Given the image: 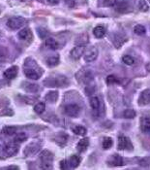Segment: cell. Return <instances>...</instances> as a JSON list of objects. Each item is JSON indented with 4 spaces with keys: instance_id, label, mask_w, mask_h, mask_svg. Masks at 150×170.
Here are the masks:
<instances>
[{
    "instance_id": "1",
    "label": "cell",
    "mask_w": 150,
    "mask_h": 170,
    "mask_svg": "<svg viewBox=\"0 0 150 170\" xmlns=\"http://www.w3.org/2000/svg\"><path fill=\"white\" fill-rule=\"evenodd\" d=\"M29 61L26 59L24 62V74L27 78L29 79H33V80H38L40 78V76L42 75V70L40 69V67L37 63L32 59H29Z\"/></svg>"
},
{
    "instance_id": "2",
    "label": "cell",
    "mask_w": 150,
    "mask_h": 170,
    "mask_svg": "<svg viewBox=\"0 0 150 170\" xmlns=\"http://www.w3.org/2000/svg\"><path fill=\"white\" fill-rule=\"evenodd\" d=\"M44 84L46 85V87H62L65 88L69 85V80L67 77L63 76V75H55L54 77H49L46 80L44 81Z\"/></svg>"
},
{
    "instance_id": "3",
    "label": "cell",
    "mask_w": 150,
    "mask_h": 170,
    "mask_svg": "<svg viewBox=\"0 0 150 170\" xmlns=\"http://www.w3.org/2000/svg\"><path fill=\"white\" fill-rule=\"evenodd\" d=\"M40 158L42 160L43 169H51V162L53 160V154L49 150H45L40 154Z\"/></svg>"
},
{
    "instance_id": "4",
    "label": "cell",
    "mask_w": 150,
    "mask_h": 170,
    "mask_svg": "<svg viewBox=\"0 0 150 170\" xmlns=\"http://www.w3.org/2000/svg\"><path fill=\"white\" fill-rule=\"evenodd\" d=\"M26 23V20L22 17H13L7 21V26L11 29H18L22 27Z\"/></svg>"
},
{
    "instance_id": "5",
    "label": "cell",
    "mask_w": 150,
    "mask_h": 170,
    "mask_svg": "<svg viewBox=\"0 0 150 170\" xmlns=\"http://www.w3.org/2000/svg\"><path fill=\"white\" fill-rule=\"evenodd\" d=\"M98 54H99L98 49L95 46H91V47H88L87 49L84 50L83 58L86 62H92V61L96 60V59L98 58Z\"/></svg>"
},
{
    "instance_id": "6",
    "label": "cell",
    "mask_w": 150,
    "mask_h": 170,
    "mask_svg": "<svg viewBox=\"0 0 150 170\" xmlns=\"http://www.w3.org/2000/svg\"><path fill=\"white\" fill-rule=\"evenodd\" d=\"M118 149L124 150V151H132L133 150V144L131 142L130 138L124 135H120L118 137Z\"/></svg>"
},
{
    "instance_id": "7",
    "label": "cell",
    "mask_w": 150,
    "mask_h": 170,
    "mask_svg": "<svg viewBox=\"0 0 150 170\" xmlns=\"http://www.w3.org/2000/svg\"><path fill=\"white\" fill-rule=\"evenodd\" d=\"M18 152V147L16 143H8L2 147V153L6 157H12L15 156Z\"/></svg>"
},
{
    "instance_id": "8",
    "label": "cell",
    "mask_w": 150,
    "mask_h": 170,
    "mask_svg": "<svg viewBox=\"0 0 150 170\" xmlns=\"http://www.w3.org/2000/svg\"><path fill=\"white\" fill-rule=\"evenodd\" d=\"M80 107L78 104H68L65 107V114L71 118H76L80 115Z\"/></svg>"
},
{
    "instance_id": "9",
    "label": "cell",
    "mask_w": 150,
    "mask_h": 170,
    "mask_svg": "<svg viewBox=\"0 0 150 170\" xmlns=\"http://www.w3.org/2000/svg\"><path fill=\"white\" fill-rule=\"evenodd\" d=\"M77 79H79V81L83 84H89L93 80V76L90 71L83 70V71H80L77 74Z\"/></svg>"
},
{
    "instance_id": "10",
    "label": "cell",
    "mask_w": 150,
    "mask_h": 170,
    "mask_svg": "<svg viewBox=\"0 0 150 170\" xmlns=\"http://www.w3.org/2000/svg\"><path fill=\"white\" fill-rule=\"evenodd\" d=\"M138 105L145 106L150 104V90H144L138 97Z\"/></svg>"
},
{
    "instance_id": "11",
    "label": "cell",
    "mask_w": 150,
    "mask_h": 170,
    "mask_svg": "<svg viewBox=\"0 0 150 170\" xmlns=\"http://www.w3.org/2000/svg\"><path fill=\"white\" fill-rule=\"evenodd\" d=\"M108 164H109L111 166H122L124 164L123 157L119 155H117V154L112 155L108 159Z\"/></svg>"
},
{
    "instance_id": "12",
    "label": "cell",
    "mask_w": 150,
    "mask_h": 170,
    "mask_svg": "<svg viewBox=\"0 0 150 170\" xmlns=\"http://www.w3.org/2000/svg\"><path fill=\"white\" fill-rule=\"evenodd\" d=\"M40 146H41V144L38 142H34V143L29 144L24 150V155L26 157H28V156H32V155L36 154L39 151Z\"/></svg>"
},
{
    "instance_id": "13",
    "label": "cell",
    "mask_w": 150,
    "mask_h": 170,
    "mask_svg": "<svg viewBox=\"0 0 150 170\" xmlns=\"http://www.w3.org/2000/svg\"><path fill=\"white\" fill-rule=\"evenodd\" d=\"M84 50H85V46H76L75 48L71 51V56L75 60H78L80 59V56L83 54Z\"/></svg>"
},
{
    "instance_id": "14",
    "label": "cell",
    "mask_w": 150,
    "mask_h": 170,
    "mask_svg": "<svg viewBox=\"0 0 150 170\" xmlns=\"http://www.w3.org/2000/svg\"><path fill=\"white\" fill-rule=\"evenodd\" d=\"M17 66H12V67L8 68L5 72H4V77L6 79L12 80L14 78H16V76L17 75Z\"/></svg>"
},
{
    "instance_id": "15",
    "label": "cell",
    "mask_w": 150,
    "mask_h": 170,
    "mask_svg": "<svg viewBox=\"0 0 150 170\" xmlns=\"http://www.w3.org/2000/svg\"><path fill=\"white\" fill-rule=\"evenodd\" d=\"M18 38L22 40H29L32 38V32L29 28H23L20 32H18Z\"/></svg>"
},
{
    "instance_id": "16",
    "label": "cell",
    "mask_w": 150,
    "mask_h": 170,
    "mask_svg": "<svg viewBox=\"0 0 150 170\" xmlns=\"http://www.w3.org/2000/svg\"><path fill=\"white\" fill-rule=\"evenodd\" d=\"M88 146H89V138L86 137V138H83V139L80 140V142L78 143V146H77V149H78L79 152L83 153L86 151Z\"/></svg>"
},
{
    "instance_id": "17",
    "label": "cell",
    "mask_w": 150,
    "mask_h": 170,
    "mask_svg": "<svg viewBox=\"0 0 150 170\" xmlns=\"http://www.w3.org/2000/svg\"><path fill=\"white\" fill-rule=\"evenodd\" d=\"M67 140H68V135L66 133H64V132H60V133H58L55 136V142L59 146H64L67 143Z\"/></svg>"
},
{
    "instance_id": "18",
    "label": "cell",
    "mask_w": 150,
    "mask_h": 170,
    "mask_svg": "<svg viewBox=\"0 0 150 170\" xmlns=\"http://www.w3.org/2000/svg\"><path fill=\"white\" fill-rule=\"evenodd\" d=\"M106 32H107L106 28L103 25H97L93 29V34L95 35L96 38H103L106 35Z\"/></svg>"
},
{
    "instance_id": "19",
    "label": "cell",
    "mask_w": 150,
    "mask_h": 170,
    "mask_svg": "<svg viewBox=\"0 0 150 170\" xmlns=\"http://www.w3.org/2000/svg\"><path fill=\"white\" fill-rule=\"evenodd\" d=\"M140 129L143 132L150 131V117H144L140 121Z\"/></svg>"
},
{
    "instance_id": "20",
    "label": "cell",
    "mask_w": 150,
    "mask_h": 170,
    "mask_svg": "<svg viewBox=\"0 0 150 170\" xmlns=\"http://www.w3.org/2000/svg\"><path fill=\"white\" fill-rule=\"evenodd\" d=\"M46 46L50 48L51 50H57L59 48V44L52 37H49V38L46 39Z\"/></svg>"
},
{
    "instance_id": "21",
    "label": "cell",
    "mask_w": 150,
    "mask_h": 170,
    "mask_svg": "<svg viewBox=\"0 0 150 170\" xmlns=\"http://www.w3.org/2000/svg\"><path fill=\"white\" fill-rule=\"evenodd\" d=\"M80 157L79 156H76V155L71 156V157H69V159H68V163H69L70 167H72V168L78 167L79 164H80Z\"/></svg>"
},
{
    "instance_id": "22",
    "label": "cell",
    "mask_w": 150,
    "mask_h": 170,
    "mask_svg": "<svg viewBox=\"0 0 150 170\" xmlns=\"http://www.w3.org/2000/svg\"><path fill=\"white\" fill-rule=\"evenodd\" d=\"M58 98V92L57 91H50L46 94L45 99L49 103H54Z\"/></svg>"
},
{
    "instance_id": "23",
    "label": "cell",
    "mask_w": 150,
    "mask_h": 170,
    "mask_svg": "<svg viewBox=\"0 0 150 170\" xmlns=\"http://www.w3.org/2000/svg\"><path fill=\"white\" fill-rule=\"evenodd\" d=\"M87 43H88L87 33H83V34L80 35L77 38V41H76V44L78 46H85V44H87Z\"/></svg>"
},
{
    "instance_id": "24",
    "label": "cell",
    "mask_w": 150,
    "mask_h": 170,
    "mask_svg": "<svg viewBox=\"0 0 150 170\" xmlns=\"http://www.w3.org/2000/svg\"><path fill=\"white\" fill-rule=\"evenodd\" d=\"M115 10H117L120 13H127V12L131 11V9H130V6L128 5L127 2H121L117 5Z\"/></svg>"
},
{
    "instance_id": "25",
    "label": "cell",
    "mask_w": 150,
    "mask_h": 170,
    "mask_svg": "<svg viewBox=\"0 0 150 170\" xmlns=\"http://www.w3.org/2000/svg\"><path fill=\"white\" fill-rule=\"evenodd\" d=\"M59 63V56L58 55H51L46 59V64L51 67H54Z\"/></svg>"
},
{
    "instance_id": "26",
    "label": "cell",
    "mask_w": 150,
    "mask_h": 170,
    "mask_svg": "<svg viewBox=\"0 0 150 170\" xmlns=\"http://www.w3.org/2000/svg\"><path fill=\"white\" fill-rule=\"evenodd\" d=\"M117 0H98V6L100 7H111L116 4Z\"/></svg>"
},
{
    "instance_id": "27",
    "label": "cell",
    "mask_w": 150,
    "mask_h": 170,
    "mask_svg": "<svg viewBox=\"0 0 150 170\" xmlns=\"http://www.w3.org/2000/svg\"><path fill=\"white\" fill-rule=\"evenodd\" d=\"M86 131H87L86 128L84 126H77L73 128L74 133L77 134V135H80V136H84L86 134Z\"/></svg>"
},
{
    "instance_id": "28",
    "label": "cell",
    "mask_w": 150,
    "mask_h": 170,
    "mask_svg": "<svg viewBox=\"0 0 150 170\" xmlns=\"http://www.w3.org/2000/svg\"><path fill=\"white\" fill-rule=\"evenodd\" d=\"M24 89L28 91V92H36L39 90V86L36 84H30V83H24Z\"/></svg>"
},
{
    "instance_id": "29",
    "label": "cell",
    "mask_w": 150,
    "mask_h": 170,
    "mask_svg": "<svg viewBox=\"0 0 150 170\" xmlns=\"http://www.w3.org/2000/svg\"><path fill=\"white\" fill-rule=\"evenodd\" d=\"M114 145V141L110 137H105L104 140H103V143H102V146L104 148V150H109V148L112 147Z\"/></svg>"
},
{
    "instance_id": "30",
    "label": "cell",
    "mask_w": 150,
    "mask_h": 170,
    "mask_svg": "<svg viewBox=\"0 0 150 170\" xmlns=\"http://www.w3.org/2000/svg\"><path fill=\"white\" fill-rule=\"evenodd\" d=\"M2 132H3L5 135L12 136V135H14L16 132H17V128H16V126H5V127L3 128Z\"/></svg>"
},
{
    "instance_id": "31",
    "label": "cell",
    "mask_w": 150,
    "mask_h": 170,
    "mask_svg": "<svg viewBox=\"0 0 150 170\" xmlns=\"http://www.w3.org/2000/svg\"><path fill=\"white\" fill-rule=\"evenodd\" d=\"M134 32L137 34V35H139V36H142V35H144L145 32H146V29H145V27L142 24H137L135 27H134Z\"/></svg>"
},
{
    "instance_id": "32",
    "label": "cell",
    "mask_w": 150,
    "mask_h": 170,
    "mask_svg": "<svg viewBox=\"0 0 150 170\" xmlns=\"http://www.w3.org/2000/svg\"><path fill=\"white\" fill-rule=\"evenodd\" d=\"M90 106L92 109H94V110H98L99 107H100V101H99V98L96 97V96H93L90 98Z\"/></svg>"
},
{
    "instance_id": "33",
    "label": "cell",
    "mask_w": 150,
    "mask_h": 170,
    "mask_svg": "<svg viewBox=\"0 0 150 170\" xmlns=\"http://www.w3.org/2000/svg\"><path fill=\"white\" fill-rule=\"evenodd\" d=\"M45 109H46V104L44 102H39L37 103L34 107V111L37 113V114H42V113L45 112Z\"/></svg>"
},
{
    "instance_id": "34",
    "label": "cell",
    "mask_w": 150,
    "mask_h": 170,
    "mask_svg": "<svg viewBox=\"0 0 150 170\" xmlns=\"http://www.w3.org/2000/svg\"><path fill=\"white\" fill-rule=\"evenodd\" d=\"M136 115H137V113L133 109H126L123 112V116L126 119H134L136 117Z\"/></svg>"
},
{
    "instance_id": "35",
    "label": "cell",
    "mask_w": 150,
    "mask_h": 170,
    "mask_svg": "<svg viewBox=\"0 0 150 170\" xmlns=\"http://www.w3.org/2000/svg\"><path fill=\"white\" fill-rule=\"evenodd\" d=\"M8 58V50L5 47L0 46V61H4Z\"/></svg>"
},
{
    "instance_id": "36",
    "label": "cell",
    "mask_w": 150,
    "mask_h": 170,
    "mask_svg": "<svg viewBox=\"0 0 150 170\" xmlns=\"http://www.w3.org/2000/svg\"><path fill=\"white\" fill-rule=\"evenodd\" d=\"M122 61L126 64V65H134L135 64V59L132 58L131 55H124L122 56Z\"/></svg>"
},
{
    "instance_id": "37",
    "label": "cell",
    "mask_w": 150,
    "mask_h": 170,
    "mask_svg": "<svg viewBox=\"0 0 150 170\" xmlns=\"http://www.w3.org/2000/svg\"><path fill=\"white\" fill-rule=\"evenodd\" d=\"M26 138H27V136H26V134L25 133H17V135H16V137H15V139H14V142L15 143H22V142H23V141H25L26 140Z\"/></svg>"
},
{
    "instance_id": "38",
    "label": "cell",
    "mask_w": 150,
    "mask_h": 170,
    "mask_svg": "<svg viewBox=\"0 0 150 170\" xmlns=\"http://www.w3.org/2000/svg\"><path fill=\"white\" fill-rule=\"evenodd\" d=\"M138 9L142 12H147L148 11V4L147 2L145 1V0H139V2H138Z\"/></svg>"
},
{
    "instance_id": "39",
    "label": "cell",
    "mask_w": 150,
    "mask_h": 170,
    "mask_svg": "<svg viewBox=\"0 0 150 170\" xmlns=\"http://www.w3.org/2000/svg\"><path fill=\"white\" fill-rule=\"evenodd\" d=\"M116 83H119V80L114 76V75H109V76L107 77V84L112 85V84H116Z\"/></svg>"
},
{
    "instance_id": "40",
    "label": "cell",
    "mask_w": 150,
    "mask_h": 170,
    "mask_svg": "<svg viewBox=\"0 0 150 170\" xmlns=\"http://www.w3.org/2000/svg\"><path fill=\"white\" fill-rule=\"evenodd\" d=\"M13 115H14V112L9 108L3 109L2 112H0V116H13Z\"/></svg>"
},
{
    "instance_id": "41",
    "label": "cell",
    "mask_w": 150,
    "mask_h": 170,
    "mask_svg": "<svg viewBox=\"0 0 150 170\" xmlns=\"http://www.w3.org/2000/svg\"><path fill=\"white\" fill-rule=\"evenodd\" d=\"M140 165H143V166H148L150 165V157H145V158H143L142 160H140Z\"/></svg>"
},
{
    "instance_id": "42",
    "label": "cell",
    "mask_w": 150,
    "mask_h": 170,
    "mask_svg": "<svg viewBox=\"0 0 150 170\" xmlns=\"http://www.w3.org/2000/svg\"><path fill=\"white\" fill-rule=\"evenodd\" d=\"M38 34L41 38H45V37L48 35V31L44 29V28H38Z\"/></svg>"
},
{
    "instance_id": "43",
    "label": "cell",
    "mask_w": 150,
    "mask_h": 170,
    "mask_svg": "<svg viewBox=\"0 0 150 170\" xmlns=\"http://www.w3.org/2000/svg\"><path fill=\"white\" fill-rule=\"evenodd\" d=\"M60 168H61V169H69V168H70V165H69V163H68V160H66V159L62 160V162H60Z\"/></svg>"
},
{
    "instance_id": "44",
    "label": "cell",
    "mask_w": 150,
    "mask_h": 170,
    "mask_svg": "<svg viewBox=\"0 0 150 170\" xmlns=\"http://www.w3.org/2000/svg\"><path fill=\"white\" fill-rule=\"evenodd\" d=\"M64 1L70 8H73L75 6V0H64Z\"/></svg>"
},
{
    "instance_id": "45",
    "label": "cell",
    "mask_w": 150,
    "mask_h": 170,
    "mask_svg": "<svg viewBox=\"0 0 150 170\" xmlns=\"http://www.w3.org/2000/svg\"><path fill=\"white\" fill-rule=\"evenodd\" d=\"M24 99H25V100H29L27 103H29V104H32V103H33L37 98H36V97H25Z\"/></svg>"
},
{
    "instance_id": "46",
    "label": "cell",
    "mask_w": 150,
    "mask_h": 170,
    "mask_svg": "<svg viewBox=\"0 0 150 170\" xmlns=\"http://www.w3.org/2000/svg\"><path fill=\"white\" fill-rule=\"evenodd\" d=\"M60 0H48V2L51 5H56V4H58L59 3Z\"/></svg>"
},
{
    "instance_id": "47",
    "label": "cell",
    "mask_w": 150,
    "mask_h": 170,
    "mask_svg": "<svg viewBox=\"0 0 150 170\" xmlns=\"http://www.w3.org/2000/svg\"><path fill=\"white\" fill-rule=\"evenodd\" d=\"M2 169H20L18 166H16V165H12V166H7V167H3Z\"/></svg>"
},
{
    "instance_id": "48",
    "label": "cell",
    "mask_w": 150,
    "mask_h": 170,
    "mask_svg": "<svg viewBox=\"0 0 150 170\" xmlns=\"http://www.w3.org/2000/svg\"><path fill=\"white\" fill-rule=\"evenodd\" d=\"M22 1H23V0H22Z\"/></svg>"
},
{
    "instance_id": "49",
    "label": "cell",
    "mask_w": 150,
    "mask_h": 170,
    "mask_svg": "<svg viewBox=\"0 0 150 170\" xmlns=\"http://www.w3.org/2000/svg\"><path fill=\"white\" fill-rule=\"evenodd\" d=\"M149 2H150V0H149Z\"/></svg>"
},
{
    "instance_id": "50",
    "label": "cell",
    "mask_w": 150,
    "mask_h": 170,
    "mask_svg": "<svg viewBox=\"0 0 150 170\" xmlns=\"http://www.w3.org/2000/svg\"><path fill=\"white\" fill-rule=\"evenodd\" d=\"M149 132H150V131H149Z\"/></svg>"
}]
</instances>
